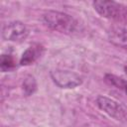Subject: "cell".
Listing matches in <instances>:
<instances>
[{
    "mask_svg": "<svg viewBox=\"0 0 127 127\" xmlns=\"http://www.w3.org/2000/svg\"><path fill=\"white\" fill-rule=\"evenodd\" d=\"M96 104L102 111H104L110 117L120 121L127 120V111L117 101L106 96L99 95L96 98Z\"/></svg>",
    "mask_w": 127,
    "mask_h": 127,
    "instance_id": "cell-3",
    "label": "cell"
},
{
    "mask_svg": "<svg viewBox=\"0 0 127 127\" xmlns=\"http://www.w3.org/2000/svg\"><path fill=\"white\" fill-rule=\"evenodd\" d=\"M43 47L40 45H33L29 47L22 55L20 60L21 65H29L33 63H35L43 54Z\"/></svg>",
    "mask_w": 127,
    "mask_h": 127,
    "instance_id": "cell-7",
    "label": "cell"
},
{
    "mask_svg": "<svg viewBox=\"0 0 127 127\" xmlns=\"http://www.w3.org/2000/svg\"><path fill=\"white\" fill-rule=\"evenodd\" d=\"M124 70H125V72H126V73H127V65H126V66H125V67H124Z\"/></svg>",
    "mask_w": 127,
    "mask_h": 127,
    "instance_id": "cell-11",
    "label": "cell"
},
{
    "mask_svg": "<svg viewBox=\"0 0 127 127\" xmlns=\"http://www.w3.org/2000/svg\"><path fill=\"white\" fill-rule=\"evenodd\" d=\"M0 65H1L2 71H8L16 66V63L14 58L11 55H2Z\"/></svg>",
    "mask_w": 127,
    "mask_h": 127,
    "instance_id": "cell-10",
    "label": "cell"
},
{
    "mask_svg": "<svg viewBox=\"0 0 127 127\" xmlns=\"http://www.w3.org/2000/svg\"><path fill=\"white\" fill-rule=\"evenodd\" d=\"M105 81L112 86H115L119 89H122L127 94V81L124 80L123 78L118 77L114 74L107 73V74H105Z\"/></svg>",
    "mask_w": 127,
    "mask_h": 127,
    "instance_id": "cell-8",
    "label": "cell"
},
{
    "mask_svg": "<svg viewBox=\"0 0 127 127\" xmlns=\"http://www.w3.org/2000/svg\"><path fill=\"white\" fill-rule=\"evenodd\" d=\"M37 88V83L36 80L34 78V76L32 75H27L23 81V89L26 95H31L35 92Z\"/></svg>",
    "mask_w": 127,
    "mask_h": 127,
    "instance_id": "cell-9",
    "label": "cell"
},
{
    "mask_svg": "<svg viewBox=\"0 0 127 127\" xmlns=\"http://www.w3.org/2000/svg\"><path fill=\"white\" fill-rule=\"evenodd\" d=\"M44 23L51 29L64 33L73 34L78 30V22L68 14L59 11H47L43 15Z\"/></svg>",
    "mask_w": 127,
    "mask_h": 127,
    "instance_id": "cell-1",
    "label": "cell"
},
{
    "mask_svg": "<svg viewBox=\"0 0 127 127\" xmlns=\"http://www.w3.org/2000/svg\"><path fill=\"white\" fill-rule=\"evenodd\" d=\"M51 77L54 82L62 88H73L81 84V77L72 71L56 69L51 71Z\"/></svg>",
    "mask_w": 127,
    "mask_h": 127,
    "instance_id": "cell-4",
    "label": "cell"
},
{
    "mask_svg": "<svg viewBox=\"0 0 127 127\" xmlns=\"http://www.w3.org/2000/svg\"><path fill=\"white\" fill-rule=\"evenodd\" d=\"M29 35V30L22 22L15 21L6 24L2 29V37L6 41L22 42Z\"/></svg>",
    "mask_w": 127,
    "mask_h": 127,
    "instance_id": "cell-5",
    "label": "cell"
},
{
    "mask_svg": "<svg viewBox=\"0 0 127 127\" xmlns=\"http://www.w3.org/2000/svg\"><path fill=\"white\" fill-rule=\"evenodd\" d=\"M108 40L116 47L127 49V29L122 27H113L107 33Z\"/></svg>",
    "mask_w": 127,
    "mask_h": 127,
    "instance_id": "cell-6",
    "label": "cell"
},
{
    "mask_svg": "<svg viewBox=\"0 0 127 127\" xmlns=\"http://www.w3.org/2000/svg\"><path fill=\"white\" fill-rule=\"evenodd\" d=\"M94 10L102 17L118 22H127V7L115 1L95 0L93 2Z\"/></svg>",
    "mask_w": 127,
    "mask_h": 127,
    "instance_id": "cell-2",
    "label": "cell"
}]
</instances>
